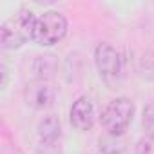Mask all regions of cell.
Wrapping results in <instances>:
<instances>
[{
  "mask_svg": "<svg viewBox=\"0 0 154 154\" xmlns=\"http://www.w3.org/2000/svg\"><path fill=\"white\" fill-rule=\"evenodd\" d=\"M36 17L29 9L18 11L15 17L6 20L0 27V44L4 49H18L29 38H33Z\"/></svg>",
  "mask_w": 154,
  "mask_h": 154,
  "instance_id": "1",
  "label": "cell"
},
{
  "mask_svg": "<svg viewBox=\"0 0 154 154\" xmlns=\"http://www.w3.org/2000/svg\"><path fill=\"white\" fill-rule=\"evenodd\" d=\"M94 63L100 80L109 89H116L123 76V58L120 51L107 42L98 44V47L94 49Z\"/></svg>",
  "mask_w": 154,
  "mask_h": 154,
  "instance_id": "2",
  "label": "cell"
},
{
  "mask_svg": "<svg viewBox=\"0 0 154 154\" xmlns=\"http://www.w3.org/2000/svg\"><path fill=\"white\" fill-rule=\"evenodd\" d=\"M134 116V103L131 98L120 96L114 98L112 102H109L105 105V109L102 111V127L107 131L109 136L120 138L122 134H125V131L129 129L131 122Z\"/></svg>",
  "mask_w": 154,
  "mask_h": 154,
  "instance_id": "3",
  "label": "cell"
},
{
  "mask_svg": "<svg viewBox=\"0 0 154 154\" xmlns=\"http://www.w3.org/2000/svg\"><path fill=\"white\" fill-rule=\"evenodd\" d=\"M67 33V20L58 11H45L44 15L36 17L35 29H33V42L42 47H51L58 44Z\"/></svg>",
  "mask_w": 154,
  "mask_h": 154,
  "instance_id": "4",
  "label": "cell"
},
{
  "mask_svg": "<svg viewBox=\"0 0 154 154\" xmlns=\"http://www.w3.org/2000/svg\"><path fill=\"white\" fill-rule=\"evenodd\" d=\"M24 98L29 107L42 111V109H47L54 102V89L51 87L47 80H35L26 85Z\"/></svg>",
  "mask_w": 154,
  "mask_h": 154,
  "instance_id": "5",
  "label": "cell"
},
{
  "mask_svg": "<svg viewBox=\"0 0 154 154\" xmlns=\"http://www.w3.org/2000/svg\"><path fill=\"white\" fill-rule=\"evenodd\" d=\"M71 125L76 131H91L94 125V105L87 96H80L71 107Z\"/></svg>",
  "mask_w": 154,
  "mask_h": 154,
  "instance_id": "6",
  "label": "cell"
},
{
  "mask_svg": "<svg viewBox=\"0 0 154 154\" xmlns=\"http://www.w3.org/2000/svg\"><path fill=\"white\" fill-rule=\"evenodd\" d=\"M60 118L56 114H47L40 123H38V138L40 143L44 145H54L56 140L60 138Z\"/></svg>",
  "mask_w": 154,
  "mask_h": 154,
  "instance_id": "7",
  "label": "cell"
},
{
  "mask_svg": "<svg viewBox=\"0 0 154 154\" xmlns=\"http://www.w3.org/2000/svg\"><path fill=\"white\" fill-rule=\"evenodd\" d=\"M54 69H56L54 56H51V54L36 56V60H35V72H36V76H38L36 80H47L49 76L53 74Z\"/></svg>",
  "mask_w": 154,
  "mask_h": 154,
  "instance_id": "8",
  "label": "cell"
},
{
  "mask_svg": "<svg viewBox=\"0 0 154 154\" xmlns=\"http://www.w3.org/2000/svg\"><path fill=\"white\" fill-rule=\"evenodd\" d=\"M141 123H143V129H145L147 136H154V102L145 105L143 116H141Z\"/></svg>",
  "mask_w": 154,
  "mask_h": 154,
  "instance_id": "9",
  "label": "cell"
},
{
  "mask_svg": "<svg viewBox=\"0 0 154 154\" xmlns=\"http://www.w3.org/2000/svg\"><path fill=\"white\" fill-rule=\"evenodd\" d=\"M134 154H154V136H143L138 140Z\"/></svg>",
  "mask_w": 154,
  "mask_h": 154,
  "instance_id": "10",
  "label": "cell"
},
{
  "mask_svg": "<svg viewBox=\"0 0 154 154\" xmlns=\"http://www.w3.org/2000/svg\"><path fill=\"white\" fill-rule=\"evenodd\" d=\"M2 154H22V150L13 143H6L4 149H2Z\"/></svg>",
  "mask_w": 154,
  "mask_h": 154,
  "instance_id": "11",
  "label": "cell"
}]
</instances>
